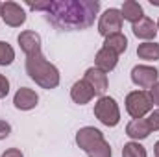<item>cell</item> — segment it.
I'll return each instance as SVG.
<instances>
[{
	"label": "cell",
	"instance_id": "cell-1",
	"mask_svg": "<svg viewBox=\"0 0 159 157\" xmlns=\"http://www.w3.org/2000/svg\"><path fill=\"white\" fill-rule=\"evenodd\" d=\"M100 11L98 0H46L44 19L57 30L78 32L94 24Z\"/></svg>",
	"mask_w": 159,
	"mask_h": 157
},
{
	"label": "cell",
	"instance_id": "cell-2",
	"mask_svg": "<svg viewBox=\"0 0 159 157\" xmlns=\"http://www.w3.org/2000/svg\"><path fill=\"white\" fill-rule=\"evenodd\" d=\"M26 72L43 89H56L59 85V70L43 54L26 57Z\"/></svg>",
	"mask_w": 159,
	"mask_h": 157
},
{
	"label": "cell",
	"instance_id": "cell-3",
	"mask_svg": "<svg viewBox=\"0 0 159 157\" xmlns=\"http://www.w3.org/2000/svg\"><path fill=\"white\" fill-rule=\"evenodd\" d=\"M94 117L98 118L104 126L115 128L120 122V109L115 98L111 96H100L94 104Z\"/></svg>",
	"mask_w": 159,
	"mask_h": 157
},
{
	"label": "cell",
	"instance_id": "cell-4",
	"mask_svg": "<svg viewBox=\"0 0 159 157\" xmlns=\"http://www.w3.org/2000/svg\"><path fill=\"white\" fill-rule=\"evenodd\" d=\"M154 107V102L146 91H133L126 96V111L131 118H144Z\"/></svg>",
	"mask_w": 159,
	"mask_h": 157
},
{
	"label": "cell",
	"instance_id": "cell-5",
	"mask_svg": "<svg viewBox=\"0 0 159 157\" xmlns=\"http://www.w3.org/2000/svg\"><path fill=\"white\" fill-rule=\"evenodd\" d=\"M122 15H120V9L117 7H109L106 9L102 15H100V20H98V32L100 35L104 37H109V35H115L120 34L122 30Z\"/></svg>",
	"mask_w": 159,
	"mask_h": 157
},
{
	"label": "cell",
	"instance_id": "cell-6",
	"mask_svg": "<svg viewBox=\"0 0 159 157\" xmlns=\"http://www.w3.org/2000/svg\"><path fill=\"white\" fill-rule=\"evenodd\" d=\"M0 17L11 28H19L26 22V13L17 2H2L0 4Z\"/></svg>",
	"mask_w": 159,
	"mask_h": 157
},
{
	"label": "cell",
	"instance_id": "cell-7",
	"mask_svg": "<svg viewBox=\"0 0 159 157\" xmlns=\"http://www.w3.org/2000/svg\"><path fill=\"white\" fill-rule=\"evenodd\" d=\"M102 141H106L104 139V133L100 129L93 128V126H85V128L78 129V133H76V144H78L85 154L91 152L94 146H98Z\"/></svg>",
	"mask_w": 159,
	"mask_h": 157
},
{
	"label": "cell",
	"instance_id": "cell-8",
	"mask_svg": "<svg viewBox=\"0 0 159 157\" xmlns=\"http://www.w3.org/2000/svg\"><path fill=\"white\" fill-rule=\"evenodd\" d=\"M159 72L157 69L148 67V65H137L131 69V81L135 85H139L141 89H150L157 83Z\"/></svg>",
	"mask_w": 159,
	"mask_h": 157
},
{
	"label": "cell",
	"instance_id": "cell-9",
	"mask_svg": "<svg viewBox=\"0 0 159 157\" xmlns=\"http://www.w3.org/2000/svg\"><path fill=\"white\" fill-rule=\"evenodd\" d=\"M17 41H19L20 50L26 54V57L35 56V54H41V37H39V34H35V32H32V30H24V32L19 34Z\"/></svg>",
	"mask_w": 159,
	"mask_h": 157
},
{
	"label": "cell",
	"instance_id": "cell-10",
	"mask_svg": "<svg viewBox=\"0 0 159 157\" xmlns=\"http://www.w3.org/2000/svg\"><path fill=\"white\" fill-rule=\"evenodd\" d=\"M85 81L93 87V91H94V94L96 96H104V92L107 91V74L104 72V70H100V69H96V67H91V69H87L85 70Z\"/></svg>",
	"mask_w": 159,
	"mask_h": 157
},
{
	"label": "cell",
	"instance_id": "cell-11",
	"mask_svg": "<svg viewBox=\"0 0 159 157\" xmlns=\"http://www.w3.org/2000/svg\"><path fill=\"white\" fill-rule=\"evenodd\" d=\"M37 102H39L37 92L32 91V89H28V87H20V89L15 92V96H13V104H15V107L20 109V111H30V109H34V107L37 105Z\"/></svg>",
	"mask_w": 159,
	"mask_h": 157
},
{
	"label": "cell",
	"instance_id": "cell-12",
	"mask_svg": "<svg viewBox=\"0 0 159 157\" xmlns=\"http://www.w3.org/2000/svg\"><path fill=\"white\" fill-rule=\"evenodd\" d=\"M93 96H94V91H93V87H91L85 79L76 81V83L72 85V89H70V98H72L76 104H80V105L89 104V102L93 100Z\"/></svg>",
	"mask_w": 159,
	"mask_h": 157
},
{
	"label": "cell",
	"instance_id": "cell-13",
	"mask_svg": "<svg viewBox=\"0 0 159 157\" xmlns=\"http://www.w3.org/2000/svg\"><path fill=\"white\" fill-rule=\"evenodd\" d=\"M131 30H133V35H135V37L150 41V39H154L156 34H157V24H156L152 19L143 17L139 22H135V24L131 26Z\"/></svg>",
	"mask_w": 159,
	"mask_h": 157
},
{
	"label": "cell",
	"instance_id": "cell-14",
	"mask_svg": "<svg viewBox=\"0 0 159 157\" xmlns=\"http://www.w3.org/2000/svg\"><path fill=\"white\" fill-rule=\"evenodd\" d=\"M117 63H119V56L115 52H111L107 48H100L96 52V57H94L96 69H100L104 72H109V70H113L117 67Z\"/></svg>",
	"mask_w": 159,
	"mask_h": 157
},
{
	"label": "cell",
	"instance_id": "cell-15",
	"mask_svg": "<svg viewBox=\"0 0 159 157\" xmlns=\"http://www.w3.org/2000/svg\"><path fill=\"white\" fill-rule=\"evenodd\" d=\"M152 133L146 118H133L128 126H126V135L129 139H135V141H141V139H146L148 135Z\"/></svg>",
	"mask_w": 159,
	"mask_h": 157
},
{
	"label": "cell",
	"instance_id": "cell-16",
	"mask_svg": "<svg viewBox=\"0 0 159 157\" xmlns=\"http://www.w3.org/2000/svg\"><path fill=\"white\" fill-rule=\"evenodd\" d=\"M120 15L124 20H129L131 24L139 22L143 17H144V11H143V6L135 0H126L122 4V9H120Z\"/></svg>",
	"mask_w": 159,
	"mask_h": 157
},
{
	"label": "cell",
	"instance_id": "cell-17",
	"mask_svg": "<svg viewBox=\"0 0 159 157\" xmlns=\"http://www.w3.org/2000/svg\"><path fill=\"white\" fill-rule=\"evenodd\" d=\"M104 48H107V50L115 52L117 56H119V54H124V52H126V48H128V39H126V35H124V34L109 35V37H106V41H104Z\"/></svg>",
	"mask_w": 159,
	"mask_h": 157
},
{
	"label": "cell",
	"instance_id": "cell-18",
	"mask_svg": "<svg viewBox=\"0 0 159 157\" xmlns=\"http://www.w3.org/2000/svg\"><path fill=\"white\" fill-rule=\"evenodd\" d=\"M137 56L144 61H157L159 59V44L154 41H148V43H143L137 46Z\"/></svg>",
	"mask_w": 159,
	"mask_h": 157
},
{
	"label": "cell",
	"instance_id": "cell-19",
	"mask_svg": "<svg viewBox=\"0 0 159 157\" xmlns=\"http://www.w3.org/2000/svg\"><path fill=\"white\" fill-rule=\"evenodd\" d=\"M122 157H146V150H144L143 144L131 141V142L124 144V148H122Z\"/></svg>",
	"mask_w": 159,
	"mask_h": 157
},
{
	"label": "cell",
	"instance_id": "cell-20",
	"mask_svg": "<svg viewBox=\"0 0 159 157\" xmlns=\"http://www.w3.org/2000/svg\"><path fill=\"white\" fill-rule=\"evenodd\" d=\"M15 59V50L11 48V44L0 41V67H7L11 65Z\"/></svg>",
	"mask_w": 159,
	"mask_h": 157
},
{
	"label": "cell",
	"instance_id": "cell-21",
	"mask_svg": "<svg viewBox=\"0 0 159 157\" xmlns=\"http://www.w3.org/2000/svg\"><path fill=\"white\" fill-rule=\"evenodd\" d=\"M146 122H148V126H150L152 131H157L159 129V109L152 111V113L148 115V118H146Z\"/></svg>",
	"mask_w": 159,
	"mask_h": 157
},
{
	"label": "cell",
	"instance_id": "cell-22",
	"mask_svg": "<svg viewBox=\"0 0 159 157\" xmlns=\"http://www.w3.org/2000/svg\"><path fill=\"white\" fill-rule=\"evenodd\" d=\"M7 92H9V81H7L6 76L0 74V98H6Z\"/></svg>",
	"mask_w": 159,
	"mask_h": 157
},
{
	"label": "cell",
	"instance_id": "cell-23",
	"mask_svg": "<svg viewBox=\"0 0 159 157\" xmlns=\"http://www.w3.org/2000/svg\"><path fill=\"white\" fill-rule=\"evenodd\" d=\"M9 133H11V126L6 120H0V141L6 139V137H9Z\"/></svg>",
	"mask_w": 159,
	"mask_h": 157
},
{
	"label": "cell",
	"instance_id": "cell-24",
	"mask_svg": "<svg viewBox=\"0 0 159 157\" xmlns=\"http://www.w3.org/2000/svg\"><path fill=\"white\" fill-rule=\"evenodd\" d=\"M150 98H152V102H154V105H159V81L154 85V87H150Z\"/></svg>",
	"mask_w": 159,
	"mask_h": 157
},
{
	"label": "cell",
	"instance_id": "cell-25",
	"mask_svg": "<svg viewBox=\"0 0 159 157\" xmlns=\"http://www.w3.org/2000/svg\"><path fill=\"white\" fill-rule=\"evenodd\" d=\"M2 157H24V155H22V152L19 148H9V150H6L2 154Z\"/></svg>",
	"mask_w": 159,
	"mask_h": 157
},
{
	"label": "cell",
	"instance_id": "cell-26",
	"mask_svg": "<svg viewBox=\"0 0 159 157\" xmlns=\"http://www.w3.org/2000/svg\"><path fill=\"white\" fill-rule=\"evenodd\" d=\"M154 152H156V157H159V141L156 142V146H154Z\"/></svg>",
	"mask_w": 159,
	"mask_h": 157
},
{
	"label": "cell",
	"instance_id": "cell-27",
	"mask_svg": "<svg viewBox=\"0 0 159 157\" xmlns=\"http://www.w3.org/2000/svg\"><path fill=\"white\" fill-rule=\"evenodd\" d=\"M157 32H159V20H157Z\"/></svg>",
	"mask_w": 159,
	"mask_h": 157
},
{
	"label": "cell",
	"instance_id": "cell-28",
	"mask_svg": "<svg viewBox=\"0 0 159 157\" xmlns=\"http://www.w3.org/2000/svg\"><path fill=\"white\" fill-rule=\"evenodd\" d=\"M0 4H2V2H0Z\"/></svg>",
	"mask_w": 159,
	"mask_h": 157
}]
</instances>
